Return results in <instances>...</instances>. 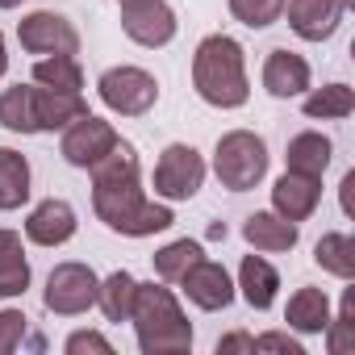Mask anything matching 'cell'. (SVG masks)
<instances>
[{
	"label": "cell",
	"instance_id": "cell-16",
	"mask_svg": "<svg viewBox=\"0 0 355 355\" xmlns=\"http://www.w3.org/2000/svg\"><path fill=\"white\" fill-rule=\"evenodd\" d=\"M88 113V101L84 92H59V88H42L34 84V121H38V134H55V130H67L71 121H80Z\"/></svg>",
	"mask_w": 355,
	"mask_h": 355
},
{
	"label": "cell",
	"instance_id": "cell-24",
	"mask_svg": "<svg viewBox=\"0 0 355 355\" xmlns=\"http://www.w3.org/2000/svg\"><path fill=\"white\" fill-rule=\"evenodd\" d=\"M134 293H138V280L130 272H109L101 284H96V305L109 322H130V309H134Z\"/></svg>",
	"mask_w": 355,
	"mask_h": 355
},
{
	"label": "cell",
	"instance_id": "cell-15",
	"mask_svg": "<svg viewBox=\"0 0 355 355\" xmlns=\"http://www.w3.org/2000/svg\"><path fill=\"white\" fill-rule=\"evenodd\" d=\"M243 239H247V247L259 251V255H280V251H293V247H297L301 230H297V222L280 218L276 209H259V214H251V218L243 222Z\"/></svg>",
	"mask_w": 355,
	"mask_h": 355
},
{
	"label": "cell",
	"instance_id": "cell-10",
	"mask_svg": "<svg viewBox=\"0 0 355 355\" xmlns=\"http://www.w3.org/2000/svg\"><path fill=\"white\" fill-rule=\"evenodd\" d=\"M121 30L130 42L146 46V51H159L175 38L180 21H175L167 0H134V5H121Z\"/></svg>",
	"mask_w": 355,
	"mask_h": 355
},
{
	"label": "cell",
	"instance_id": "cell-13",
	"mask_svg": "<svg viewBox=\"0 0 355 355\" xmlns=\"http://www.w3.org/2000/svg\"><path fill=\"white\" fill-rule=\"evenodd\" d=\"M76 209L63 201V197H46V201H38L34 209H30V218H26V239L30 243H38V247H63V243H71L76 239Z\"/></svg>",
	"mask_w": 355,
	"mask_h": 355
},
{
	"label": "cell",
	"instance_id": "cell-4",
	"mask_svg": "<svg viewBox=\"0 0 355 355\" xmlns=\"http://www.w3.org/2000/svg\"><path fill=\"white\" fill-rule=\"evenodd\" d=\"M268 163H272L268 142L255 130H230L214 146V171H218L222 189L230 193H251L255 184H263Z\"/></svg>",
	"mask_w": 355,
	"mask_h": 355
},
{
	"label": "cell",
	"instance_id": "cell-35",
	"mask_svg": "<svg viewBox=\"0 0 355 355\" xmlns=\"http://www.w3.org/2000/svg\"><path fill=\"white\" fill-rule=\"evenodd\" d=\"M9 71V51H5V34H0V76Z\"/></svg>",
	"mask_w": 355,
	"mask_h": 355
},
{
	"label": "cell",
	"instance_id": "cell-22",
	"mask_svg": "<svg viewBox=\"0 0 355 355\" xmlns=\"http://www.w3.org/2000/svg\"><path fill=\"white\" fill-rule=\"evenodd\" d=\"M30 201V159L13 146H0V214Z\"/></svg>",
	"mask_w": 355,
	"mask_h": 355
},
{
	"label": "cell",
	"instance_id": "cell-1",
	"mask_svg": "<svg viewBox=\"0 0 355 355\" xmlns=\"http://www.w3.org/2000/svg\"><path fill=\"white\" fill-rule=\"evenodd\" d=\"M88 171H92V209L113 234L146 239V234H159V230H167L175 222L167 201H150L142 193L138 150L125 138H117V146Z\"/></svg>",
	"mask_w": 355,
	"mask_h": 355
},
{
	"label": "cell",
	"instance_id": "cell-3",
	"mask_svg": "<svg viewBox=\"0 0 355 355\" xmlns=\"http://www.w3.org/2000/svg\"><path fill=\"white\" fill-rule=\"evenodd\" d=\"M130 322H134L142 355H180V351H193V326H189L180 301H175V293L167 284H155V280L138 284Z\"/></svg>",
	"mask_w": 355,
	"mask_h": 355
},
{
	"label": "cell",
	"instance_id": "cell-7",
	"mask_svg": "<svg viewBox=\"0 0 355 355\" xmlns=\"http://www.w3.org/2000/svg\"><path fill=\"white\" fill-rule=\"evenodd\" d=\"M96 284L101 276L88 268V263H55L51 276H46V293H42V305L59 318H76V313H88L96 305Z\"/></svg>",
	"mask_w": 355,
	"mask_h": 355
},
{
	"label": "cell",
	"instance_id": "cell-9",
	"mask_svg": "<svg viewBox=\"0 0 355 355\" xmlns=\"http://www.w3.org/2000/svg\"><path fill=\"white\" fill-rule=\"evenodd\" d=\"M117 130H113V121H105V117H96V113H84L80 121H71L67 130H63V159L71 163V167H96L113 146H117Z\"/></svg>",
	"mask_w": 355,
	"mask_h": 355
},
{
	"label": "cell",
	"instance_id": "cell-31",
	"mask_svg": "<svg viewBox=\"0 0 355 355\" xmlns=\"http://www.w3.org/2000/svg\"><path fill=\"white\" fill-rule=\"evenodd\" d=\"M26 322H30V318H26L21 309H0V355H9V351L21 347Z\"/></svg>",
	"mask_w": 355,
	"mask_h": 355
},
{
	"label": "cell",
	"instance_id": "cell-11",
	"mask_svg": "<svg viewBox=\"0 0 355 355\" xmlns=\"http://www.w3.org/2000/svg\"><path fill=\"white\" fill-rule=\"evenodd\" d=\"M184 288V297L197 305V309H226L239 293H234V280H230V272L222 268V263H214V259H197L180 280H175Z\"/></svg>",
	"mask_w": 355,
	"mask_h": 355
},
{
	"label": "cell",
	"instance_id": "cell-18",
	"mask_svg": "<svg viewBox=\"0 0 355 355\" xmlns=\"http://www.w3.org/2000/svg\"><path fill=\"white\" fill-rule=\"evenodd\" d=\"M239 293H243V301L251 305V309H272L276 305V293H280V272L263 259V255H247L243 259V268H239V284H234Z\"/></svg>",
	"mask_w": 355,
	"mask_h": 355
},
{
	"label": "cell",
	"instance_id": "cell-14",
	"mask_svg": "<svg viewBox=\"0 0 355 355\" xmlns=\"http://www.w3.org/2000/svg\"><path fill=\"white\" fill-rule=\"evenodd\" d=\"M322 205V180H313V175H301V171H284L280 180L272 184V209L288 222H305L313 218V209Z\"/></svg>",
	"mask_w": 355,
	"mask_h": 355
},
{
	"label": "cell",
	"instance_id": "cell-33",
	"mask_svg": "<svg viewBox=\"0 0 355 355\" xmlns=\"http://www.w3.org/2000/svg\"><path fill=\"white\" fill-rule=\"evenodd\" d=\"M255 351H288V355H305V347H301L297 338L280 334V330H272V334H259V338H255Z\"/></svg>",
	"mask_w": 355,
	"mask_h": 355
},
{
	"label": "cell",
	"instance_id": "cell-8",
	"mask_svg": "<svg viewBox=\"0 0 355 355\" xmlns=\"http://www.w3.org/2000/svg\"><path fill=\"white\" fill-rule=\"evenodd\" d=\"M17 42L21 51L30 55H80V30L55 13V9H38V13H26L17 21Z\"/></svg>",
	"mask_w": 355,
	"mask_h": 355
},
{
	"label": "cell",
	"instance_id": "cell-12",
	"mask_svg": "<svg viewBox=\"0 0 355 355\" xmlns=\"http://www.w3.org/2000/svg\"><path fill=\"white\" fill-rule=\"evenodd\" d=\"M284 13H288V26H293L297 38L326 42L343 26L347 5H343V0H284Z\"/></svg>",
	"mask_w": 355,
	"mask_h": 355
},
{
	"label": "cell",
	"instance_id": "cell-5",
	"mask_svg": "<svg viewBox=\"0 0 355 355\" xmlns=\"http://www.w3.org/2000/svg\"><path fill=\"white\" fill-rule=\"evenodd\" d=\"M96 92H101V101H105L109 113H117V117H142L159 101V80L146 67L121 63V67H109L96 80Z\"/></svg>",
	"mask_w": 355,
	"mask_h": 355
},
{
	"label": "cell",
	"instance_id": "cell-25",
	"mask_svg": "<svg viewBox=\"0 0 355 355\" xmlns=\"http://www.w3.org/2000/svg\"><path fill=\"white\" fill-rule=\"evenodd\" d=\"M197 259H205V247H201L197 239H175V243H167V247H159V251L150 255L155 276H159L163 284H175Z\"/></svg>",
	"mask_w": 355,
	"mask_h": 355
},
{
	"label": "cell",
	"instance_id": "cell-19",
	"mask_svg": "<svg viewBox=\"0 0 355 355\" xmlns=\"http://www.w3.org/2000/svg\"><path fill=\"white\" fill-rule=\"evenodd\" d=\"M330 155H334V142L318 130H305L297 138H288V150H284V171H301V175H313L322 180L326 167H330Z\"/></svg>",
	"mask_w": 355,
	"mask_h": 355
},
{
	"label": "cell",
	"instance_id": "cell-36",
	"mask_svg": "<svg viewBox=\"0 0 355 355\" xmlns=\"http://www.w3.org/2000/svg\"><path fill=\"white\" fill-rule=\"evenodd\" d=\"M21 5V0H0V9H17Z\"/></svg>",
	"mask_w": 355,
	"mask_h": 355
},
{
	"label": "cell",
	"instance_id": "cell-27",
	"mask_svg": "<svg viewBox=\"0 0 355 355\" xmlns=\"http://www.w3.org/2000/svg\"><path fill=\"white\" fill-rule=\"evenodd\" d=\"M34 84L59 92H84V67L76 55H42L34 63Z\"/></svg>",
	"mask_w": 355,
	"mask_h": 355
},
{
	"label": "cell",
	"instance_id": "cell-26",
	"mask_svg": "<svg viewBox=\"0 0 355 355\" xmlns=\"http://www.w3.org/2000/svg\"><path fill=\"white\" fill-rule=\"evenodd\" d=\"M0 125L9 134H38L34 121V84H13L0 92Z\"/></svg>",
	"mask_w": 355,
	"mask_h": 355
},
{
	"label": "cell",
	"instance_id": "cell-20",
	"mask_svg": "<svg viewBox=\"0 0 355 355\" xmlns=\"http://www.w3.org/2000/svg\"><path fill=\"white\" fill-rule=\"evenodd\" d=\"M284 322L297 334H322L326 322H330V297H326V288H313V284L297 288L288 297V305H284Z\"/></svg>",
	"mask_w": 355,
	"mask_h": 355
},
{
	"label": "cell",
	"instance_id": "cell-34",
	"mask_svg": "<svg viewBox=\"0 0 355 355\" xmlns=\"http://www.w3.org/2000/svg\"><path fill=\"white\" fill-rule=\"evenodd\" d=\"M230 351H247V355H255V338H251V334H243V330H234V334L218 338V355H230Z\"/></svg>",
	"mask_w": 355,
	"mask_h": 355
},
{
	"label": "cell",
	"instance_id": "cell-37",
	"mask_svg": "<svg viewBox=\"0 0 355 355\" xmlns=\"http://www.w3.org/2000/svg\"><path fill=\"white\" fill-rule=\"evenodd\" d=\"M117 5H134V0H117Z\"/></svg>",
	"mask_w": 355,
	"mask_h": 355
},
{
	"label": "cell",
	"instance_id": "cell-17",
	"mask_svg": "<svg viewBox=\"0 0 355 355\" xmlns=\"http://www.w3.org/2000/svg\"><path fill=\"white\" fill-rule=\"evenodd\" d=\"M309 80H313L309 76V63L301 55H293V51H272L263 59V88L276 101H288V96L309 92Z\"/></svg>",
	"mask_w": 355,
	"mask_h": 355
},
{
	"label": "cell",
	"instance_id": "cell-23",
	"mask_svg": "<svg viewBox=\"0 0 355 355\" xmlns=\"http://www.w3.org/2000/svg\"><path fill=\"white\" fill-rule=\"evenodd\" d=\"M313 259H318L322 272H330L338 280H355V239L351 234H343V230L322 234L318 247H313Z\"/></svg>",
	"mask_w": 355,
	"mask_h": 355
},
{
	"label": "cell",
	"instance_id": "cell-32",
	"mask_svg": "<svg viewBox=\"0 0 355 355\" xmlns=\"http://www.w3.org/2000/svg\"><path fill=\"white\" fill-rule=\"evenodd\" d=\"M67 355H84V351H101V355H113V343L105 338V334H96V330H76L67 343Z\"/></svg>",
	"mask_w": 355,
	"mask_h": 355
},
{
	"label": "cell",
	"instance_id": "cell-6",
	"mask_svg": "<svg viewBox=\"0 0 355 355\" xmlns=\"http://www.w3.org/2000/svg\"><path fill=\"white\" fill-rule=\"evenodd\" d=\"M205 184V159L197 146L189 142H171L159 163H155V175H150V189L159 201H193Z\"/></svg>",
	"mask_w": 355,
	"mask_h": 355
},
{
	"label": "cell",
	"instance_id": "cell-21",
	"mask_svg": "<svg viewBox=\"0 0 355 355\" xmlns=\"http://www.w3.org/2000/svg\"><path fill=\"white\" fill-rule=\"evenodd\" d=\"M30 288V259L17 230H0V301L21 297Z\"/></svg>",
	"mask_w": 355,
	"mask_h": 355
},
{
	"label": "cell",
	"instance_id": "cell-30",
	"mask_svg": "<svg viewBox=\"0 0 355 355\" xmlns=\"http://www.w3.org/2000/svg\"><path fill=\"white\" fill-rule=\"evenodd\" d=\"M322 334H326V343H330V351H334V355H347V351L355 347V293H347V297H343L338 318H330Z\"/></svg>",
	"mask_w": 355,
	"mask_h": 355
},
{
	"label": "cell",
	"instance_id": "cell-28",
	"mask_svg": "<svg viewBox=\"0 0 355 355\" xmlns=\"http://www.w3.org/2000/svg\"><path fill=\"white\" fill-rule=\"evenodd\" d=\"M301 109L309 121H343L355 113V92L347 84H326V88H313Z\"/></svg>",
	"mask_w": 355,
	"mask_h": 355
},
{
	"label": "cell",
	"instance_id": "cell-29",
	"mask_svg": "<svg viewBox=\"0 0 355 355\" xmlns=\"http://www.w3.org/2000/svg\"><path fill=\"white\" fill-rule=\"evenodd\" d=\"M230 13L247 30H268L284 17V0H230Z\"/></svg>",
	"mask_w": 355,
	"mask_h": 355
},
{
	"label": "cell",
	"instance_id": "cell-2",
	"mask_svg": "<svg viewBox=\"0 0 355 355\" xmlns=\"http://www.w3.org/2000/svg\"><path fill=\"white\" fill-rule=\"evenodd\" d=\"M193 88L205 105L214 109H243L251 96L247 80V51L230 34H209L201 38L193 55Z\"/></svg>",
	"mask_w": 355,
	"mask_h": 355
}]
</instances>
